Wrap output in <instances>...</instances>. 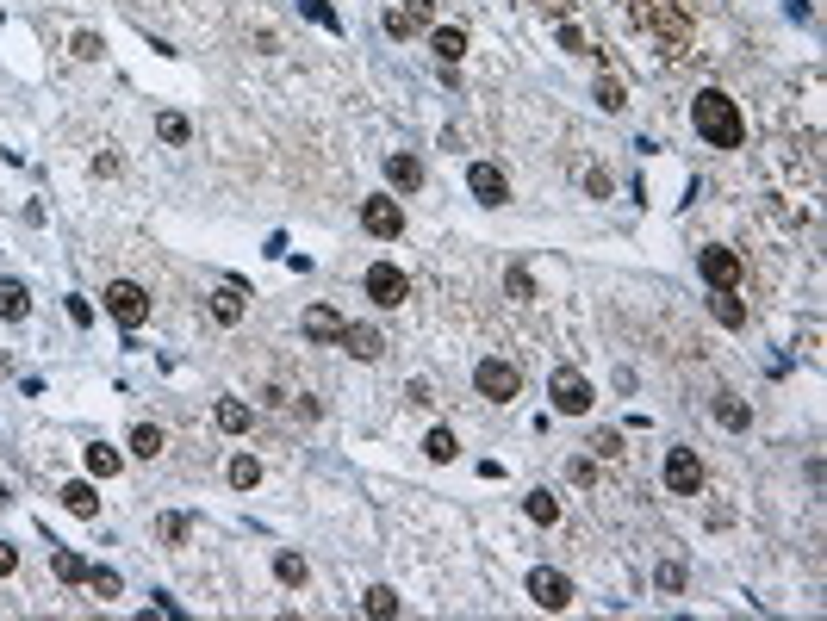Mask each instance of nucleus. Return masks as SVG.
Instances as JSON below:
<instances>
[{
    "mask_svg": "<svg viewBox=\"0 0 827 621\" xmlns=\"http://www.w3.org/2000/svg\"><path fill=\"white\" fill-rule=\"evenodd\" d=\"M249 422H255V411H249V404H237V398H224V404H218V429H224V435H243Z\"/></svg>",
    "mask_w": 827,
    "mask_h": 621,
    "instance_id": "412c9836",
    "label": "nucleus"
},
{
    "mask_svg": "<svg viewBox=\"0 0 827 621\" xmlns=\"http://www.w3.org/2000/svg\"><path fill=\"white\" fill-rule=\"evenodd\" d=\"M88 473H94V479H119V453L106 448V442H94V448H88Z\"/></svg>",
    "mask_w": 827,
    "mask_h": 621,
    "instance_id": "bb28decb",
    "label": "nucleus"
},
{
    "mask_svg": "<svg viewBox=\"0 0 827 621\" xmlns=\"http://www.w3.org/2000/svg\"><path fill=\"white\" fill-rule=\"evenodd\" d=\"M690 125H697V137L709 149H740V137H747V118H740V106L728 100L722 87H703L690 100Z\"/></svg>",
    "mask_w": 827,
    "mask_h": 621,
    "instance_id": "f257e3e1",
    "label": "nucleus"
},
{
    "mask_svg": "<svg viewBox=\"0 0 827 621\" xmlns=\"http://www.w3.org/2000/svg\"><path fill=\"white\" fill-rule=\"evenodd\" d=\"M716 422H722V429H747V422H753V411H747V404H740V398H716Z\"/></svg>",
    "mask_w": 827,
    "mask_h": 621,
    "instance_id": "b1692460",
    "label": "nucleus"
},
{
    "mask_svg": "<svg viewBox=\"0 0 827 621\" xmlns=\"http://www.w3.org/2000/svg\"><path fill=\"white\" fill-rule=\"evenodd\" d=\"M343 348L355 361H379V354H386V336H379L374 323H343Z\"/></svg>",
    "mask_w": 827,
    "mask_h": 621,
    "instance_id": "ddd939ff",
    "label": "nucleus"
},
{
    "mask_svg": "<svg viewBox=\"0 0 827 621\" xmlns=\"http://www.w3.org/2000/svg\"><path fill=\"white\" fill-rule=\"evenodd\" d=\"M504 292H511V299H535V280L522 274V268H511V274H504Z\"/></svg>",
    "mask_w": 827,
    "mask_h": 621,
    "instance_id": "f704fd0d",
    "label": "nucleus"
},
{
    "mask_svg": "<svg viewBox=\"0 0 827 621\" xmlns=\"http://www.w3.org/2000/svg\"><path fill=\"white\" fill-rule=\"evenodd\" d=\"M156 528H162V541H187V516H162Z\"/></svg>",
    "mask_w": 827,
    "mask_h": 621,
    "instance_id": "58836bf2",
    "label": "nucleus"
},
{
    "mask_svg": "<svg viewBox=\"0 0 827 621\" xmlns=\"http://www.w3.org/2000/svg\"><path fill=\"white\" fill-rule=\"evenodd\" d=\"M212 317H218V323H243V292L237 286H218V292H212Z\"/></svg>",
    "mask_w": 827,
    "mask_h": 621,
    "instance_id": "aec40b11",
    "label": "nucleus"
},
{
    "mask_svg": "<svg viewBox=\"0 0 827 621\" xmlns=\"http://www.w3.org/2000/svg\"><path fill=\"white\" fill-rule=\"evenodd\" d=\"M405 404H436V398H429V380H411V385H405Z\"/></svg>",
    "mask_w": 827,
    "mask_h": 621,
    "instance_id": "a19ab883",
    "label": "nucleus"
},
{
    "mask_svg": "<svg viewBox=\"0 0 827 621\" xmlns=\"http://www.w3.org/2000/svg\"><path fill=\"white\" fill-rule=\"evenodd\" d=\"M131 453H138V460H156V453H162V429H156V422H138V429H131Z\"/></svg>",
    "mask_w": 827,
    "mask_h": 621,
    "instance_id": "5701e85b",
    "label": "nucleus"
},
{
    "mask_svg": "<svg viewBox=\"0 0 827 621\" xmlns=\"http://www.w3.org/2000/svg\"><path fill=\"white\" fill-rule=\"evenodd\" d=\"M6 572H19V553H13L6 541H0V578H6Z\"/></svg>",
    "mask_w": 827,
    "mask_h": 621,
    "instance_id": "37998d69",
    "label": "nucleus"
},
{
    "mask_svg": "<svg viewBox=\"0 0 827 621\" xmlns=\"http://www.w3.org/2000/svg\"><path fill=\"white\" fill-rule=\"evenodd\" d=\"M274 578H280V585H293V590H299V585L311 578V565L299 559V553H280V559H274Z\"/></svg>",
    "mask_w": 827,
    "mask_h": 621,
    "instance_id": "393cba45",
    "label": "nucleus"
},
{
    "mask_svg": "<svg viewBox=\"0 0 827 621\" xmlns=\"http://www.w3.org/2000/svg\"><path fill=\"white\" fill-rule=\"evenodd\" d=\"M709 310H716V317H722L728 330H747V305H740V299H734V292H716V299H709Z\"/></svg>",
    "mask_w": 827,
    "mask_h": 621,
    "instance_id": "4be33fe9",
    "label": "nucleus"
},
{
    "mask_svg": "<svg viewBox=\"0 0 827 621\" xmlns=\"http://www.w3.org/2000/svg\"><path fill=\"white\" fill-rule=\"evenodd\" d=\"M560 50H573V56H579V50H585V32H579V25H560Z\"/></svg>",
    "mask_w": 827,
    "mask_h": 621,
    "instance_id": "ea45409f",
    "label": "nucleus"
},
{
    "mask_svg": "<svg viewBox=\"0 0 827 621\" xmlns=\"http://www.w3.org/2000/svg\"><path fill=\"white\" fill-rule=\"evenodd\" d=\"M88 585H94V596H119V590H125V578H119L112 565H88Z\"/></svg>",
    "mask_w": 827,
    "mask_h": 621,
    "instance_id": "c85d7f7f",
    "label": "nucleus"
},
{
    "mask_svg": "<svg viewBox=\"0 0 827 621\" xmlns=\"http://www.w3.org/2000/svg\"><path fill=\"white\" fill-rule=\"evenodd\" d=\"M106 310H112L119 330H138L143 317H150V292H143L138 280H112V286H106Z\"/></svg>",
    "mask_w": 827,
    "mask_h": 621,
    "instance_id": "7ed1b4c3",
    "label": "nucleus"
},
{
    "mask_svg": "<svg viewBox=\"0 0 827 621\" xmlns=\"http://www.w3.org/2000/svg\"><path fill=\"white\" fill-rule=\"evenodd\" d=\"M231 484H237V491H255V484H262V466H255L249 453H237V460H231Z\"/></svg>",
    "mask_w": 827,
    "mask_h": 621,
    "instance_id": "c756f323",
    "label": "nucleus"
},
{
    "mask_svg": "<svg viewBox=\"0 0 827 621\" xmlns=\"http://www.w3.org/2000/svg\"><path fill=\"white\" fill-rule=\"evenodd\" d=\"M597 106H604V112H622V106H628V94H622L616 75H604V81H597Z\"/></svg>",
    "mask_w": 827,
    "mask_h": 621,
    "instance_id": "7c9ffc66",
    "label": "nucleus"
},
{
    "mask_svg": "<svg viewBox=\"0 0 827 621\" xmlns=\"http://www.w3.org/2000/svg\"><path fill=\"white\" fill-rule=\"evenodd\" d=\"M529 596H535L542 609H566V603H573V578L542 565V572H529Z\"/></svg>",
    "mask_w": 827,
    "mask_h": 621,
    "instance_id": "9d476101",
    "label": "nucleus"
},
{
    "mask_svg": "<svg viewBox=\"0 0 827 621\" xmlns=\"http://www.w3.org/2000/svg\"><path fill=\"white\" fill-rule=\"evenodd\" d=\"M63 510H69V516H100V491H94L88 479L63 484Z\"/></svg>",
    "mask_w": 827,
    "mask_h": 621,
    "instance_id": "f3484780",
    "label": "nucleus"
},
{
    "mask_svg": "<svg viewBox=\"0 0 827 621\" xmlns=\"http://www.w3.org/2000/svg\"><path fill=\"white\" fill-rule=\"evenodd\" d=\"M361 230L379 242H398L405 237V211H398V199H361Z\"/></svg>",
    "mask_w": 827,
    "mask_h": 621,
    "instance_id": "423d86ee",
    "label": "nucleus"
},
{
    "mask_svg": "<svg viewBox=\"0 0 827 621\" xmlns=\"http://www.w3.org/2000/svg\"><path fill=\"white\" fill-rule=\"evenodd\" d=\"M591 448H597V460H616V453H622V435H616V429H597V435H591Z\"/></svg>",
    "mask_w": 827,
    "mask_h": 621,
    "instance_id": "473e14b6",
    "label": "nucleus"
},
{
    "mask_svg": "<svg viewBox=\"0 0 827 621\" xmlns=\"http://www.w3.org/2000/svg\"><path fill=\"white\" fill-rule=\"evenodd\" d=\"M100 50H106V44H100L94 32H81V37H75V56H81V63H100Z\"/></svg>",
    "mask_w": 827,
    "mask_h": 621,
    "instance_id": "c9c22d12",
    "label": "nucleus"
},
{
    "mask_svg": "<svg viewBox=\"0 0 827 621\" xmlns=\"http://www.w3.org/2000/svg\"><path fill=\"white\" fill-rule=\"evenodd\" d=\"M585 193H591V199H604V193H610V174H604V168H585Z\"/></svg>",
    "mask_w": 827,
    "mask_h": 621,
    "instance_id": "4c0bfd02",
    "label": "nucleus"
},
{
    "mask_svg": "<svg viewBox=\"0 0 827 621\" xmlns=\"http://www.w3.org/2000/svg\"><path fill=\"white\" fill-rule=\"evenodd\" d=\"M553 411H560V416H585V411H591L585 373H573V367H560V373H553Z\"/></svg>",
    "mask_w": 827,
    "mask_h": 621,
    "instance_id": "1a4fd4ad",
    "label": "nucleus"
},
{
    "mask_svg": "<svg viewBox=\"0 0 827 621\" xmlns=\"http://www.w3.org/2000/svg\"><path fill=\"white\" fill-rule=\"evenodd\" d=\"M429 50L442 56V69H454V63L467 56V32H460V25H436V32H429Z\"/></svg>",
    "mask_w": 827,
    "mask_h": 621,
    "instance_id": "2eb2a0df",
    "label": "nucleus"
},
{
    "mask_svg": "<svg viewBox=\"0 0 827 621\" xmlns=\"http://www.w3.org/2000/svg\"><path fill=\"white\" fill-rule=\"evenodd\" d=\"M467 187H473L480 206H504V199H511V180L491 168V162H473V168H467Z\"/></svg>",
    "mask_w": 827,
    "mask_h": 621,
    "instance_id": "9b49d317",
    "label": "nucleus"
},
{
    "mask_svg": "<svg viewBox=\"0 0 827 621\" xmlns=\"http://www.w3.org/2000/svg\"><path fill=\"white\" fill-rule=\"evenodd\" d=\"M367 299H374L379 310H398L405 299H411V280L398 274L392 261H374V268H367Z\"/></svg>",
    "mask_w": 827,
    "mask_h": 621,
    "instance_id": "39448f33",
    "label": "nucleus"
},
{
    "mask_svg": "<svg viewBox=\"0 0 827 621\" xmlns=\"http://www.w3.org/2000/svg\"><path fill=\"white\" fill-rule=\"evenodd\" d=\"M423 453H429V460H454V453H460V442H454L449 429H429V442H423Z\"/></svg>",
    "mask_w": 827,
    "mask_h": 621,
    "instance_id": "2f4dec72",
    "label": "nucleus"
},
{
    "mask_svg": "<svg viewBox=\"0 0 827 621\" xmlns=\"http://www.w3.org/2000/svg\"><path fill=\"white\" fill-rule=\"evenodd\" d=\"M26 310H32V292H26L19 280H0V317H13V323H19Z\"/></svg>",
    "mask_w": 827,
    "mask_h": 621,
    "instance_id": "6ab92c4d",
    "label": "nucleus"
},
{
    "mask_svg": "<svg viewBox=\"0 0 827 621\" xmlns=\"http://www.w3.org/2000/svg\"><path fill=\"white\" fill-rule=\"evenodd\" d=\"M386 180H392L398 193H417V187H423V162H417V156H386Z\"/></svg>",
    "mask_w": 827,
    "mask_h": 621,
    "instance_id": "dca6fc26",
    "label": "nucleus"
},
{
    "mask_svg": "<svg viewBox=\"0 0 827 621\" xmlns=\"http://www.w3.org/2000/svg\"><path fill=\"white\" fill-rule=\"evenodd\" d=\"M429 13H436L429 0H405V6H392V13H386V32H392V37H411V32H423V25H429Z\"/></svg>",
    "mask_w": 827,
    "mask_h": 621,
    "instance_id": "f8f14e48",
    "label": "nucleus"
},
{
    "mask_svg": "<svg viewBox=\"0 0 827 621\" xmlns=\"http://www.w3.org/2000/svg\"><path fill=\"white\" fill-rule=\"evenodd\" d=\"M659 590H685V572L678 565H659Z\"/></svg>",
    "mask_w": 827,
    "mask_h": 621,
    "instance_id": "79ce46f5",
    "label": "nucleus"
},
{
    "mask_svg": "<svg viewBox=\"0 0 827 621\" xmlns=\"http://www.w3.org/2000/svg\"><path fill=\"white\" fill-rule=\"evenodd\" d=\"M473 385H480V398H491V404H511L522 392V373L511 361H480V367H473Z\"/></svg>",
    "mask_w": 827,
    "mask_h": 621,
    "instance_id": "20e7f679",
    "label": "nucleus"
},
{
    "mask_svg": "<svg viewBox=\"0 0 827 621\" xmlns=\"http://www.w3.org/2000/svg\"><path fill=\"white\" fill-rule=\"evenodd\" d=\"M299 330H305L311 342H343V317H336L330 305H311L305 317H299Z\"/></svg>",
    "mask_w": 827,
    "mask_h": 621,
    "instance_id": "4468645a",
    "label": "nucleus"
},
{
    "mask_svg": "<svg viewBox=\"0 0 827 621\" xmlns=\"http://www.w3.org/2000/svg\"><path fill=\"white\" fill-rule=\"evenodd\" d=\"M666 491H678V497H697V491H703V460H697V448L666 453Z\"/></svg>",
    "mask_w": 827,
    "mask_h": 621,
    "instance_id": "0eeeda50",
    "label": "nucleus"
},
{
    "mask_svg": "<svg viewBox=\"0 0 827 621\" xmlns=\"http://www.w3.org/2000/svg\"><path fill=\"white\" fill-rule=\"evenodd\" d=\"M156 131H162V143H187V118H181V112H162Z\"/></svg>",
    "mask_w": 827,
    "mask_h": 621,
    "instance_id": "72a5a7b5",
    "label": "nucleus"
},
{
    "mask_svg": "<svg viewBox=\"0 0 827 621\" xmlns=\"http://www.w3.org/2000/svg\"><path fill=\"white\" fill-rule=\"evenodd\" d=\"M299 13H305V19H317V25H330V32H336V13H330L324 0H299Z\"/></svg>",
    "mask_w": 827,
    "mask_h": 621,
    "instance_id": "e433bc0d",
    "label": "nucleus"
},
{
    "mask_svg": "<svg viewBox=\"0 0 827 621\" xmlns=\"http://www.w3.org/2000/svg\"><path fill=\"white\" fill-rule=\"evenodd\" d=\"M361 609H367V616H379V621H386V616H398V590L374 585V590H367V596H361Z\"/></svg>",
    "mask_w": 827,
    "mask_h": 621,
    "instance_id": "a878e982",
    "label": "nucleus"
},
{
    "mask_svg": "<svg viewBox=\"0 0 827 621\" xmlns=\"http://www.w3.org/2000/svg\"><path fill=\"white\" fill-rule=\"evenodd\" d=\"M0 25H6V13H0Z\"/></svg>",
    "mask_w": 827,
    "mask_h": 621,
    "instance_id": "c03bdc74",
    "label": "nucleus"
},
{
    "mask_svg": "<svg viewBox=\"0 0 827 621\" xmlns=\"http://www.w3.org/2000/svg\"><path fill=\"white\" fill-rule=\"evenodd\" d=\"M529 522H560V497H548V491H529Z\"/></svg>",
    "mask_w": 827,
    "mask_h": 621,
    "instance_id": "cd10ccee",
    "label": "nucleus"
},
{
    "mask_svg": "<svg viewBox=\"0 0 827 621\" xmlns=\"http://www.w3.org/2000/svg\"><path fill=\"white\" fill-rule=\"evenodd\" d=\"M50 565H57L63 585H88V559H81L75 547H57V553H50Z\"/></svg>",
    "mask_w": 827,
    "mask_h": 621,
    "instance_id": "a211bd4d",
    "label": "nucleus"
},
{
    "mask_svg": "<svg viewBox=\"0 0 827 621\" xmlns=\"http://www.w3.org/2000/svg\"><path fill=\"white\" fill-rule=\"evenodd\" d=\"M635 19L666 44V56H678L690 44V0H635Z\"/></svg>",
    "mask_w": 827,
    "mask_h": 621,
    "instance_id": "f03ea898",
    "label": "nucleus"
},
{
    "mask_svg": "<svg viewBox=\"0 0 827 621\" xmlns=\"http://www.w3.org/2000/svg\"><path fill=\"white\" fill-rule=\"evenodd\" d=\"M697 268H703V280H709L716 292H734V286H740V274H747V261H740L734 249H722V242H716V249H703V261H697Z\"/></svg>",
    "mask_w": 827,
    "mask_h": 621,
    "instance_id": "6e6552de",
    "label": "nucleus"
}]
</instances>
